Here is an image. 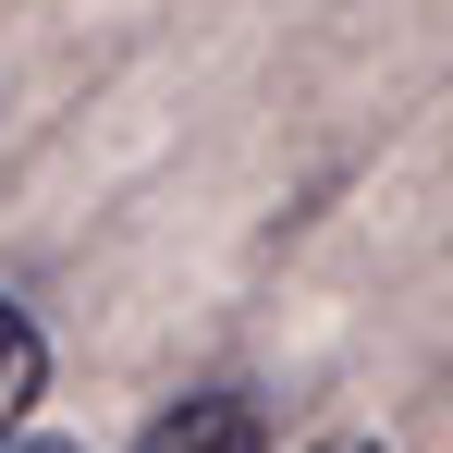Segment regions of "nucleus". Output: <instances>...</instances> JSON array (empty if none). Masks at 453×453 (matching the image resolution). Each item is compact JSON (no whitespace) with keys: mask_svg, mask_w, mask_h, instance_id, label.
Wrapping results in <instances>:
<instances>
[{"mask_svg":"<svg viewBox=\"0 0 453 453\" xmlns=\"http://www.w3.org/2000/svg\"><path fill=\"white\" fill-rule=\"evenodd\" d=\"M123 453H270V404H257V392H184V404H159Z\"/></svg>","mask_w":453,"mask_h":453,"instance_id":"f257e3e1","label":"nucleus"},{"mask_svg":"<svg viewBox=\"0 0 453 453\" xmlns=\"http://www.w3.org/2000/svg\"><path fill=\"white\" fill-rule=\"evenodd\" d=\"M37 392H50V331L0 295V441H12V429H37Z\"/></svg>","mask_w":453,"mask_h":453,"instance_id":"f03ea898","label":"nucleus"},{"mask_svg":"<svg viewBox=\"0 0 453 453\" xmlns=\"http://www.w3.org/2000/svg\"><path fill=\"white\" fill-rule=\"evenodd\" d=\"M0 453H86V441H62V429H12Z\"/></svg>","mask_w":453,"mask_h":453,"instance_id":"7ed1b4c3","label":"nucleus"},{"mask_svg":"<svg viewBox=\"0 0 453 453\" xmlns=\"http://www.w3.org/2000/svg\"><path fill=\"white\" fill-rule=\"evenodd\" d=\"M306 453H392V441H368V429H331V441H306Z\"/></svg>","mask_w":453,"mask_h":453,"instance_id":"20e7f679","label":"nucleus"}]
</instances>
